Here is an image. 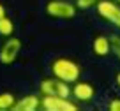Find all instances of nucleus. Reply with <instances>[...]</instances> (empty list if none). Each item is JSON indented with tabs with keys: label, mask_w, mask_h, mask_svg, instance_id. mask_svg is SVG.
Here are the masks:
<instances>
[{
	"label": "nucleus",
	"mask_w": 120,
	"mask_h": 111,
	"mask_svg": "<svg viewBox=\"0 0 120 111\" xmlns=\"http://www.w3.org/2000/svg\"><path fill=\"white\" fill-rule=\"evenodd\" d=\"M49 69H51V74L55 78L62 79V81L69 83V85L76 83L79 79V76H81V67H79V63L74 62L72 58H65V56L55 58L51 62V65H49Z\"/></svg>",
	"instance_id": "nucleus-1"
},
{
	"label": "nucleus",
	"mask_w": 120,
	"mask_h": 111,
	"mask_svg": "<svg viewBox=\"0 0 120 111\" xmlns=\"http://www.w3.org/2000/svg\"><path fill=\"white\" fill-rule=\"evenodd\" d=\"M76 5L69 0H48L46 2V14L56 19H72L76 16Z\"/></svg>",
	"instance_id": "nucleus-2"
},
{
	"label": "nucleus",
	"mask_w": 120,
	"mask_h": 111,
	"mask_svg": "<svg viewBox=\"0 0 120 111\" xmlns=\"http://www.w3.org/2000/svg\"><path fill=\"white\" fill-rule=\"evenodd\" d=\"M41 109L44 111H78L76 100L60 95H42L41 97Z\"/></svg>",
	"instance_id": "nucleus-3"
},
{
	"label": "nucleus",
	"mask_w": 120,
	"mask_h": 111,
	"mask_svg": "<svg viewBox=\"0 0 120 111\" xmlns=\"http://www.w3.org/2000/svg\"><path fill=\"white\" fill-rule=\"evenodd\" d=\"M39 92L41 95H60V97H71V85L62 79L55 78H44L39 83Z\"/></svg>",
	"instance_id": "nucleus-4"
},
{
	"label": "nucleus",
	"mask_w": 120,
	"mask_h": 111,
	"mask_svg": "<svg viewBox=\"0 0 120 111\" xmlns=\"http://www.w3.org/2000/svg\"><path fill=\"white\" fill-rule=\"evenodd\" d=\"M21 39L11 35V37H5L4 44L0 46V63L4 65H12L18 58V55L21 53Z\"/></svg>",
	"instance_id": "nucleus-5"
},
{
	"label": "nucleus",
	"mask_w": 120,
	"mask_h": 111,
	"mask_svg": "<svg viewBox=\"0 0 120 111\" xmlns=\"http://www.w3.org/2000/svg\"><path fill=\"white\" fill-rule=\"evenodd\" d=\"M99 16L120 28V4H116L115 0H99L95 4Z\"/></svg>",
	"instance_id": "nucleus-6"
},
{
	"label": "nucleus",
	"mask_w": 120,
	"mask_h": 111,
	"mask_svg": "<svg viewBox=\"0 0 120 111\" xmlns=\"http://www.w3.org/2000/svg\"><path fill=\"white\" fill-rule=\"evenodd\" d=\"M95 93H97V90H95V86L92 85V83L88 81H76L72 83L71 86V95L74 97L76 102H90V100L95 97Z\"/></svg>",
	"instance_id": "nucleus-7"
},
{
	"label": "nucleus",
	"mask_w": 120,
	"mask_h": 111,
	"mask_svg": "<svg viewBox=\"0 0 120 111\" xmlns=\"http://www.w3.org/2000/svg\"><path fill=\"white\" fill-rule=\"evenodd\" d=\"M41 107V97L35 93H28V95L16 99L12 111H37Z\"/></svg>",
	"instance_id": "nucleus-8"
},
{
	"label": "nucleus",
	"mask_w": 120,
	"mask_h": 111,
	"mask_svg": "<svg viewBox=\"0 0 120 111\" xmlns=\"http://www.w3.org/2000/svg\"><path fill=\"white\" fill-rule=\"evenodd\" d=\"M92 51L95 56H106L111 53V42L106 35H95L92 41Z\"/></svg>",
	"instance_id": "nucleus-9"
},
{
	"label": "nucleus",
	"mask_w": 120,
	"mask_h": 111,
	"mask_svg": "<svg viewBox=\"0 0 120 111\" xmlns=\"http://www.w3.org/2000/svg\"><path fill=\"white\" fill-rule=\"evenodd\" d=\"M0 35L2 37L14 35V21H12L7 14H5L4 18H0Z\"/></svg>",
	"instance_id": "nucleus-10"
},
{
	"label": "nucleus",
	"mask_w": 120,
	"mask_h": 111,
	"mask_svg": "<svg viewBox=\"0 0 120 111\" xmlns=\"http://www.w3.org/2000/svg\"><path fill=\"white\" fill-rule=\"evenodd\" d=\"M14 102H16L14 93H11V92H2L0 93V111H12Z\"/></svg>",
	"instance_id": "nucleus-11"
},
{
	"label": "nucleus",
	"mask_w": 120,
	"mask_h": 111,
	"mask_svg": "<svg viewBox=\"0 0 120 111\" xmlns=\"http://www.w3.org/2000/svg\"><path fill=\"white\" fill-rule=\"evenodd\" d=\"M109 42H111V53L120 60V35H111Z\"/></svg>",
	"instance_id": "nucleus-12"
},
{
	"label": "nucleus",
	"mask_w": 120,
	"mask_h": 111,
	"mask_svg": "<svg viewBox=\"0 0 120 111\" xmlns=\"http://www.w3.org/2000/svg\"><path fill=\"white\" fill-rule=\"evenodd\" d=\"M99 0H76L74 5L76 9H81V11H86V9H92L95 7V4H97Z\"/></svg>",
	"instance_id": "nucleus-13"
},
{
	"label": "nucleus",
	"mask_w": 120,
	"mask_h": 111,
	"mask_svg": "<svg viewBox=\"0 0 120 111\" xmlns=\"http://www.w3.org/2000/svg\"><path fill=\"white\" fill-rule=\"evenodd\" d=\"M108 111H120V97H115L108 102Z\"/></svg>",
	"instance_id": "nucleus-14"
},
{
	"label": "nucleus",
	"mask_w": 120,
	"mask_h": 111,
	"mask_svg": "<svg viewBox=\"0 0 120 111\" xmlns=\"http://www.w3.org/2000/svg\"><path fill=\"white\" fill-rule=\"evenodd\" d=\"M5 14H7V12H5V5L2 4V2H0V18H4Z\"/></svg>",
	"instance_id": "nucleus-15"
},
{
	"label": "nucleus",
	"mask_w": 120,
	"mask_h": 111,
	"mask_svg": "<svg viewBox=\"0 0 120 111\" xmlns=\"http://www.w3.org/2000/svg\"><path fill=\"white\" fill-rule=\"evenodd\" d=\"M115 81H116V86L120 88V70L116 72V78H115Z\"/></svg>",
	"instance_id": "nucleus-16"
},
{
	"label": "nucleus",
	"mask_w": 120,
	"mask_h": 111,
	"mask_svg": "<svg viewBox=\"0 0 120 111\" xmlns=\"http://www.w3.org/2000/svg\"><path fill=\"white\" fill-rule=\"evenodd\" d=\"M116 4H120V0H116Z\"/></svg>",
	"instance_id": "nucleus-17"
}]
</instances>
